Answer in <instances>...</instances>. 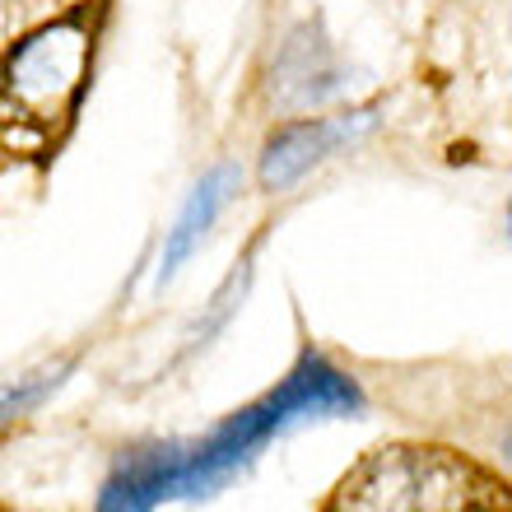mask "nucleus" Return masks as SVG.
I'll return each instance as SVG.
<instances>
[{
  "label": "nucleus",
  "mask_w": 512,
  "mask_h": 512,
  "mask_svg": "<svg viewBox=\"0 0 512 512\" xmlns=\"http://www.w3.org/2000/svg\"><path fill=\"white\" fill-rule=\"evenodd\" d=\"M364 396L340 368H331L322 354H303L298 368L280 387L261 396L256 405L229 415L215 433H205L201 443H187L182 466H177L173 499H210L219 489L261 457V447L275 433L294 429L303 419H331V415H359Z\"/></svg>",
  "instance_id": "nucleus-1"
},
{
  "label": "nucleus",
  "mask_w": 512,
  "mask_h": 512,
  "mask_svg": "<svg viewBox=\"0 0 512 512\" xmlns=\"http://www.w3.org/2000/svg\"><path fill=\"white\" fill-rule=\"evenodd\" d=\"M336 512H494V489L438 447H387L345 475Z\"/></svg>",
  "instance_id": "nucleus-2"
},
{
  "label": "nucleus",
  "mask_w": 512,
  "mask_h": 512,
  "mask_svg": "<svg viewBox=\"0 0 512 512\" xmlns=\"http://www.w3.org/2000/svg\"><path fill=\"white\" fill-rule=\"evenodd\" d=\"M94 38L75 19L38 28L0 66V112L28 126H56L89 75Z\"/></svg>",
  "instance_id": "nucleus-3"
},
{
  "label": "nucleus",
  "mask_w": 512,
  "mask_h": 512,
  "mask_svg": "<svg viewBox=\"0 0 512 512\" xmlns=\"http://www.w3.org/2000/svg\"><path fill=\"white\" fill-rule=\"evenodd\" d=\"M373 126H378V108H354V112H340V117H303V122L284 126L280 135L266 140V154H261V187L266 191L294 187L308 168L326 163L331 154H340V149L359 145Z\"/></svg>",
  "instance_id": "nucleus-4"
},
{
  "label": "nucleus",
  "mask_w": 512,
  "mask_h": 512,
  "mask_svg": "<svg viewBox=\"0 0 512 512\" xmlns=\"http://www.w3.org/2000/svg\"><path fill=\"white\" fill-rule=\"evenodd\" d=\"M340 89H345V70H340L322 24L294 28V38L284 42L280 61L270 70V94H275V103L289 112H303V108L326 103V98H336Z\"/></svg>",
  "instance_id": "nucleus-5"
},
{
  "label": "nucleus",
  "mask_w": 512,
  "mask_h": 512,
  "mask_svg": "<svg viewBox=\"0 0 512 512\" xmlns=\"http://www.w3.org/2000/svg\"><path fill=\"white\" fill-rule=\"evenodd\" d=\"M182 452L187 443H149L126 452L98 494V512H154L163 499H173Z\"/></svg>",
  "instance_id": "nucleus-6"
},
{
  "label": "nucleus",
  "mask_w": 512,
  "mask_h": 512,
  "mask_svg": "<svg viewBox=\"0 0 512 512\" xmlns=\"http://www.w3.org/2000/svg\"><path fill=\"white\" fill-rule=\"evenodd\" d=\"M238 187H243V168H238V163H215V168L191 187L182 215H177V224L168 229V238H163V261H159V275H154L159 289L187 266V256L201 247L205 233L215 229V219L224 215V205L238 196Z\"/></svg>",
  "instance_id": "nucleus-7"
},
{
  "label": "nucleus",
  "mask_w": 512,
  "mask_h": 512,
  "mask_svg": "<svg viewBox=\"0 0 512 512\" xmlns=\"http://www.w3.org/2000/svg\"><path fill=\"white\" fill-rule=\"evenodd\" d=\"M75 373V359H66V364L56 368H38V373H28V378H14L10 387H0V429L10 424V419L28 415V410H38L47 396H52L61 382Z\"/></svg>",
  "instance_id": "nucleus-8"
},
{
  "label": "nucleus",
  "mask_w": 512,
  "mask_h": 512,
  "mask_svg": "<svg viewBox=\"0 0 512 512\" xmlns=\"http://www.w3.org/2000/svg\"><path fill=\"white\" fill-rule=\"evenodd\" d=\"M247 284H252V266H238L229 275V280H224V289H219L215 294V303H210V312H205L201 322L191 326V340H187V354L191 350H201V345H210V340L219 336V331H224V326H229V317L233 312H238V303H243V294H247Z\"/></svg>",
  "instance_id": "nucleus-9"
}]
</instances>
